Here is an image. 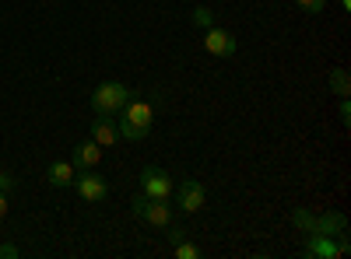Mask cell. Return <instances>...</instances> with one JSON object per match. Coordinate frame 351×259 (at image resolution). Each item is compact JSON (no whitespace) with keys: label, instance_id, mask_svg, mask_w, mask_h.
Instances as JSON below:
<instances>
[{"label":"cell","instance_id":"obj_1","mask_svg":"<svg viewBox=\"0 0 351 259\" xmlns=\"http://www.w3.org/2000/svg\"><path fill=\"white\" fill-rule=\"evenodd\" d=\"M152 123H155V109L148 102H141V98H130L120 109V123H116V130H120V140H144L152 133Z\"/></svg>","mask_w":351,"mask_h":259},{"label":"cell","instance_id":"obj_2","mask_svg":"<svg viewBox=\"0 0 351 259\" xmlns=\"http://www.w3.org/2000/svg\"><path fill=\"white\" fill-rule=\"evenodd\" d=\"M130 98H134V92L123 81H102L92 92V109H95V116H116Z\"/></svg>","mask_w":351,"mask_h":259},{"label":"cell","instance_id":"obj_3","mask_svg":"<svg viewBox=\"0 0 351 259\" xmlns=\"http://www.w3.org/2000/svg\"><path fill=\"white\" fill-rule=\"evenodd\" d=\"M134 214H137L141 221H148L152 228H165V224H172L169 200H152V196H144V193L134 196Z\"/></svg>","mask_w":351,"mask_h":259},{"label":"cell","instance_id":"obj_4","mask_svg":"<svg viewBox=\"0 0 351 259\" xmlns=\"http://www.w3.org/2000/svg\"><path fill=\"white\" fill-rule=\"evenodd\" d=\"M74 186H77V196L84 200V204H102V200L109 196V182L95 168H81L74 176Z\"/></svg>","mask_w":351,"mask_h":259},{"label":"cell","instance_id":"obj_5","mask_svg":"<svg viewBox=\"0 0 351 259\" xmlns=\"http://www.w3.org/2000/svg\"><path fill=\"white\" fill-rule=\"evenodd\" d=\"M172 189H176V182H172V176H169L165 168L148 165V168L141 172V193H144V196H152V200H169Z\"/></svg>","mask_w":351,"mask_h":259},{"label":"cell","instance_id":"obj_6","mask_svg":"<svg viewBox=\"0 0 351 259\" xmlns=\"http://www.w3.org/2000/svg\"><path fill=\"white\" fill-rule=\"evenodd\" d=\"M172 196H176V204H180V210H186V214H197L204 207V200H208V193H204V186L197 179H183L172 189Z\"/></svg>","mask_w":351,"mask_h":259},{"label":"cell","instance_id":"obj_7","mask_svg":"<svg viewBox=\"0 0 351 259\" xmlns=\"http://www.w3.org/2000/svg\"><path fill=\"white\" fill-rule=\"evenodd\" d=\"M204 49L225 60V56L236 53V36L225 32V28H218V25H211V28H204Z\"/></svg>","mask_w":351,"mask_h":259},{"label":"cell","instance_id":"obj_8","mask_svg":"<svg viewBox=\"0 0 351 259\" xmlns=\"http://www.w3.org/2000/svg\"><path fill=\"white\" fill-rule=\"evenodd\" d=\"M344 232H348L344 214L327 210V214H319V217L313 221V232H309V235H327V238H337V235H344Z\"/></svg>","mask_w":351,"mask_h":259},{"label":"cell","instance_id":"obj_9","mask_svg":"<svg viewBox=\"0 0 351 259\" xmlns=\"http://www.w3.org/2000/svg\"><path fill=\"white\" fill-rule=\"evenodd\" d=\"M102 161V148H99V144L92 140V137H88V140H81L77 144V148H74V158H71V165L81 172V168H95Z\"/></svg>","mask_w":351,"mask_h":259},{"label":"cell","instance_id":"obj_10","mask_svg":"<svg viewBox=\"0 0 351 259\" xmlns=\"http://www.w3.org/2000/svg\"><path fill=\"white\" fill-rule=\"evenodd\" d=\"M92 140L99 144L102 151H109L116 140H120V130H116V123L109 120V116H95V123H92Z\"/></svg>","mask_w":351,"mask_h":259},{"label":"cell","instance_id":"obj_11","mask_svg":"<svg viewBox=\"0 0 351 259\" xmlns=\"http://www.w3.org/2000/svg\"><path fill=\"white\" fill-rule=\"evenodd\" d=\"M302 256L306 259H337V242L327 238V235H309Z\"/></svg>","mask_w":351,"mask_h":259},{"label":"cell","instance_id":"obj_12","mask_svg":"<svg viewBox=\"0 0 351 259\" xmlns=\"http://www.w3.org/2000/svg\"><path fill=\"white\" fill-rule=\"evenodd\" d=\"M74 176H77V168H74L71 161H53V165H49V172H46L49 186H56V189L74 186Z\"/></svg>","mask_w":351,"mask_h":259},{"label":"cell","instance_id":"obj_13","mask_svg":"<svg viewBox=\"0 0 351 259\" xmlns=\"http://www.w3.org/2000/svg\"><path fill=\"white\" fill-rule=\"evenodd\" d=\"M330 92H334L337 98H348V95H351V77H348L344 67H334V70H330Z\"/></svg>","mask_w":351,"mask_h":259},{"label":"cell","instance_id":"obj_14","mask_svg":"<svg viewBox=\"0 0 351 259\" xmlns=\"http://www.w3.org/2000/svg\"><path fill=\"white\" fill-rule=\"evenodd\" d=\"M313 221H316V217H313V214H309L306 207H299L295 214H291V224H295V228H299V232H306V235L313 232Z\"/></svg>","mask_w":351,"mask_h":259},{"label":"cell","instance_id":"obj_15","mask_svg":"<svg viewBox=\"0 0 351 259\" xmlns=\"http://www.w3.org/2000/svg\"><path fill=\"white\" fill-rule=\"evenodd\" d=\"M190 21H193L197 28H211V25H215V11H211V8H193Z\"/></svg>","mask_w":351,"mask_h":259},{"label":"cell","instance_id":"obj_16","mask_svg":"<svg viewBox=\"0 0 351 259\" xmlns=\"http://www.w3.org/2000/svg\"><path fill=\"white\" fill-rule=\"evenodd\" d=\"M176 259H200V249L193 245V242H180V245H176Z\"/></svg>","mask_w":351,"mask_h":259},{"label":"cell","instance_id":"obj_17","mask_svg":"<svg viewBox=\"0 0 351 259\" xmlns=\"http://www.w3.org/2000/svg\"><path fill=\"white\" fill-rule=\"evenodd\" d=\"M162 232H165V238H169L172 245H180V242L186 238V232H183V228H180V224H165V228H162Z\"/></svg>","mask_w":351,"mask_h":259},{"label":"cell","instance_id":"obj_18","mask_svg":"<svg viewBox=\"0 0 351 259\" xmlns=\"http://www.w3.org/2000/svg\"><path fill=\"white\" fill-rule=\"evenodd\" d=\"M299 8L309 11V14H324L327 11V0H299Z\"/></svg>","mask_w":351,"mask_h":259},{"label":"cell","instance_id":"obj_19","mask_svg":"<svg viewBox=\"0 0 351 259\" xmlns=\"http://www.w3.org/2000/svg\"><path fill=\"white\" fill-rule=\"evenodd\" d=\"M337 120H341L344 126H351V102H348V98H341V109H337Z\"/></svg>","mask_w":351,"mask_h":259},{"label":"cell","instance_id":"obj_20","mask_svg":"<svg viewBox=\"0 0 351 259\" xmlns=\"http://www.w3.org/2000/svg\"><path fill=\"white\" fill-rule=\"evenodd\" d=\"M11 189H14V176L0 168V193H11Z\"/></svg>","mask_w":351,"mask_h":259},{"label":"cell","instance_id":"obj_21","mask_svg":"<svg viewBox=\"0 0 351 259\" xmlns=\"http://www.w3.org/2000/svg\"><path fill=\"white\" fill-rule=\"evenodd\" d=\"M0 259H18V245H0Z\"/></svg>","mask_w":351,"mask_h":259},{"label":"cell","instance_id":"obj_22","mask_svg":"<svg viewBox=\"0 0 351 259\" xmlns=\"http://www.w3.org/2000/svg\"><path fill=\"white\" fill-rule=\"evenodd\" d=\"M8 207H11L8 204V193H0V217H8Z\"/></svg>","mask_w":351,"mask_h":259},{"label":"cell","instance_id":"obj_23","mask_svg":"<svg viewBox=\"0 0 351 259\" xmlns=\"http://www.w3.org/2000/svg\"><path fill=\"white\" fill-rule=\"evenodd\" d=\"M341 8H344V11H351V0H341Z\"/></svg>","mask_w":351,"mask_h":259}]
</instances>
